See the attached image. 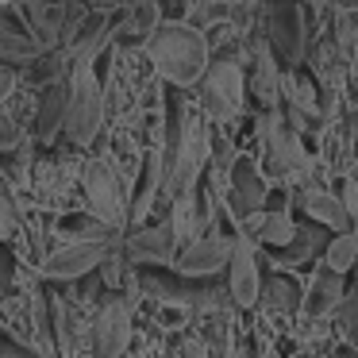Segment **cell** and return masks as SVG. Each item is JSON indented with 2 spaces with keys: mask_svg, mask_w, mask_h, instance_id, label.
<instances>
[{
  "mask_svg": "<svg viewBox=\"0 0 358 358\" xmlns=\"http://www.w3.org/2000/svg\"><path fill=\"white\" fill-rule=\"evenodd\" d=\"M343 208H347L350 224H355V235H358V178H350V185H347V196H343Z\"/></svg>",
  "mask_w": 358,
  "mask_h": 358,
  "instance_id": "cell-26",
  "label": "cell"
},
{
  "mask_svg": "<svg viewBox=\"0 0 358 358\" xmlns=\"http://www.w3.org/2000/svg\"><path fill=\"white\" fill-rule=\"evenodd\" d=\"M20 89V70H8V66H0V108L16 96Z\"/></svg>",
  "mask_w": 358,
  "mask_h": 358,
  "instance_id": "cell-24",
  "label": "cell"
},
{
  "mask_svg": "<svg viewBox=\"0 0 358 358\" xmlns=\"http://www.w3.org/2000/svg\"><path fill=\"white\" fill-rule=\"evenodd\" d=\"M39 55H43V47L35 39L0 31V66H8V70H24V66H31Z\"/></svg>",
  "mask_w": 358,
  "mask_h": 358,
  "instance_id": "cell-18",
  "label": "cell"
},
{
  "mask_svg": "<svg viewBox=\"0 0 358 358\" xmlns=\"http://www.w3.org/2000/svg\"><path fill=\"white\" fill-rule=\"evenodd\" d=\"M358 266V235L347 231V235H331L324 247V258H320V270L335 273V278H343V273H350Z\"/></svg>",
  "mask_w": 358,
  "mask_h": 358,
  "instance_id": "cell-17",
  "label": "cell"
},
{
  "mask_svg": "<svg viewBox=\"0 0 358 358\" xmlns=\"http://www.w3.org/2000/svg\"><path fill=\"white\" fill-rule=\"evenodd\" d=\"M296 220L293 212H262V216H250L247 227H239L243 235H250V239L258 243V247H266L270 255H278V250L293 247L296 239Z\"/></svg>",
  "mask_w": 358,
  "mask_h": 358,
  "instance_id": "cell-14",
  "label": "cell"
},
{
  "mask_svg": "<svg viewBox=\"0 0 358 358\" xmlns=\"http://www.w3.org/2000/svg\"><path fill=\"white\" fill-rule=\"evenodd\" d=\"M27 139H31V135H27V127L20 124V116L12 112V104H4V108H0V158L16 155Z\"/></svg>",
  "mask_w": 358,
  "mask_h": 358,
  "instance_id": "cell-21",
  "label": "cell"
},
{
  "mask_svg": "<svg viewBox=\"0 0 358 358\" xmlns=\"http://www.w3.org/2000/svg\"><path fill=\"white\" fill-rule=\"evenodd\" d=\"M227 262H231V235L208 231L181 250L178 262H173V273H178L181 281H208V278H216V273H224Z\"/></svg>",
  "mask_w": 358,
  "mask_h": 358,
  "instance_id": "cell-11",
  "label": "cell"
},
{
  "mask_svg": "<svg viewBox=\"0 0 358 358\" xmlns=\"http://www.w3.org/2000/svg\"><path fill=\"white\" fill-rule=\"evenodd\" d=\"M143 296L135 293H108L93 316V355L96 358H127L135 339V316Z\"/></svg>",
  "mask_w": 358,
  "mask_h": 358,
  "instance_id": "cell-5",
  "label": "cell"
},
{
  "mask_svg": "<svg viewBox=\"0 0 358 358\" xmlns=\"http://www.w3.org/2000/svg\"><path fill=\"white\" fill-rule=\"evenodd\" d=\"M343 296H347L343 278H335V273H327V270H316L308 278V285H304L301 308L308 312L312 320H324V316H335V312H339Z\"/></svg>",
  "mask_w": 358,
  "mask_h": 358,
  "instance_id": "cell-15",
  "label": "cell"
},
{
  "mask_svg": "<svg viewBox=\"0 0 358 358\" xmlns=\"http://www.w3.org/2000/svg\"><path fill=\"white\" fill-rule=\"evenodd\" d=\"M262 296H266V304H270L273 312H289V308H296V304H301L304 289L296 285V278L278 273V278H266L262 281Z\"/></svg>",
  "mask_w": 358,
  "mask_h": 358,
  "instance_id": "cell-20",
  "label": "cell"
},
{
  "mask_svg": "<svg viewBox=\"0 0 358 358\" xmlns=\"http://www.w3.org/2000/svg\"><path fill=\"white\" fill-rule=\"evenodd\" d=\"M247 58H250V73H247V96L258 101V112H278L281 104V62L273 58L266 35H247Z\"/></svg>",
  "mask_w": 358,
  "mask_h": 358,
  "instance_id": "cell-10",
  "label": "cell"
},
{
  "mask_svg": "<svg viewBox=\"0 0 358 358\" xmlns=\"http://www.w3.org/2000/svg\"><path fill=\"white\" fill-rule=\"evenodd\" d=\"M327 239H331V235H327L324 227H316V224L296 227L293 247H285V250H278V255H270V266H273V270H281V273H289V270L296 273L304 262H312V258H316L320 250L327 247Z\"/></svg>",
  "mask_w": 358,
  "mask_h": 358,
  "instance_id": "cell-16",
  "label": "cell"
},
{
  "mask_svg": "<svg viewBox=\"0 0 358 358\" xmlns=\"http://www.w3.org/2000/svg\"><path fill=\"white\" fill-rule=\"evenodd\" d=\"M335 358H358V350H350V347H343V350H339V355H335Z\"/></svg>",
  "mask_w": 358,
  "mask_h": 358,
  "instance_id": "cell-27",
  "label": "cell"
},
{
  "mask_svg": "<svg viewBox=\"0 0 358 358\" xmlns=\"http://www.w3.org/2000/svg\"><path fill=\"white\" fill-rule=\"evenodd\" d=\"M355 289H358V266H355Z\"/></svg>",
  "mask_w": 358,
  "mask_h": 358,
  "instance_id": "cell-29",
  "label": "cell"
},
{
  "mask_svg": "<svg viewBox=\"0 0 358 358\" xmlns=\"http://www.w3.org/2000/svg\"><path fill=\"white\" fill-rule=\"evenodd\" d=\"M178 239L170 231V220H158V224L135 227L124 235V258L135 270H173L178 262Z\"/></svg>",
  "mask_w": 358,
  "mask_h": 358,
  "instance_id": "cell-8",
  "label": "cell"
},
{
  "mask_svg": "<svg viewBox=\"0 0 358 358\" xmlns=\"http://www.w3.org/2000/svg\"><path fill=\"white\" fill-rule=\"evenodd\" d=\"M120 247H124V235H116L108 243H58L47 255V262H43L39 278L47 285H73V281L96 273L108 262L112 250H120Z\"/></svg>",
  "mask_w": 358,
  "mask_h": 358,
  "instance_id": "cell-6",
  "label": "cell"
},
{
  "mask_svg": "<svg viewBox=\"0 0 358 358\" xmlns=\"http://www.w3.org/2000/svg\"><path fill=\"white\" fill-rule=\"evenodd\" d=\"M108 131V112H104V89L101 73L93 66H73L70 73V96H66V124L62 139L73 150H93L101 135Z\"/></svg>",
  "mask_w": 358,
  "mask_h": 358,
  "instance_id": "cell-3",
  "label": "cell"
},
{
  "mask_svg": "<svg viewBox=\"0 0 358 358\" xmlns=\"http://www.w3.org/2000/svg\"><path fill=\"white\" fill-rule=\"evenodd\" d=\"M143 55H147L150 73L162 85H173L178 93L201 85V78L208 73V62H212L208 35L189 24H162L143 43Z\"/></svg>",
  "mask_w": 358,
  "mask_h": 358,
  "instance_id": "cell-1",
  "label": "cell"
},
{
  "mask_svg": "<svg viewBox=\"0 0 358 358\" xmlns=\"http://www.w3.org/2000/svg\"><path fill=\"white\" fill-rule=\"evenodd\" d=\"M296 204H301L304 216H308L316 227H324V231H331V235H347V231H355V224H350V216H347V208H343V201H339L335 193H327L324 185H308V189H301Z\"/></svg>",
  "mask_w": 358,
  "mask_h": 358,
  "instance_id": "cell-13",
  "label": "cell"
},
{
  "mask_svg": "<svg viewBox=\"0 0 358 358\" xmlns=\"http://www.w3.org/2000/svg\"><path fill=\"white\" fill-rule=\"evenodd\" d=\"M20 224H24V208H20V196L8 181L0 178V247H8L20 235Z\"/></svg>",
  "mask_w": 358,
  "mask_h": 358,
  "instance_id": "cell-19",
  "label": "cell"
},
{
  "mask_svg": "<svg viewBox=\"0 0 358 358\" xmlns=\"http://www.w3.org/2000/svg\"><path fill=\"white\" fill-rule=\"evenodd\" d=\"M243 58H247V43H231V47H220L208 62V73L201 78V112L212 127H224L235 131V120L247 108V70H243Z\"/></svg>",
  "mask_w": 358,
  "mask_h": 358,
  "instance_id": "cell-2",
  "label": "cell"
},
{
  "mask_svg": "<svg viewBox=\"0 0 358 358\" xmlns=\"http://www.w3.org/2000/svg\"><path fill=\"white\" fill-rule=\"evenodd\" d=\"M4 358H50V355H47V350H39V347H27V343L4 339Z\"/></svg>",
  "mask_w": 358,
  "mask_h": 358,
  "instance_id": "cell-25",
  "label": "cell"
},
{
  "mask_svg": "<svg viewBox=\"0 0 358 358\" xmlns=\"http://www.w3.org/2000/svg\"><path fill=\"white\" fill-rule=\"evenodd\" d=\"M262 16H266V43H270L273 58H281L293 70L308 55V12L293 8V4H273Z\"/></svg>",
  "mask_w": 358,
  "mask_h": 358,
  "instance_id": "cell-7",
  "label": "cell"
},
{
  "mask_svg": "<svg viewBox=\"0 0 358 358\" xmlns=\"http://www.w3.org/2000/svg\"><path fill=\"white\" fill-rule=\"evenodd\" d=\"M335 324H339L343 339H347L350 350H358V289H350L347 296H343L339 312H335Z\"/></svg>",
  "mask_w": 358,
  "mask_h": 358,
  "instance_id": "cell-22",
  "label": "cell"
},
{
  "mask_svg": "<svg viewBox=\"0 0 358 358\" xmlns=\"http://www.w3.org/2000/svg\"><path fill=\"white\" fill-rule=\"evenodd\" d=\"M0 358H4V327H0Z\"/></svg>",
  "mask_w": 358,
  "mask_h": 358,
  "instance_id": "cell-28",
  "label": "cell"
},
{
  "mask_svg": "<svg viewBox=\"0 0 358 358\" xmlns=\"http://www.w3.org/2000/svg\"><path fill=\"white\" fill-rule=\"evenodd\" d=\"M81 208L116 235H127V227H131V189L116 173V166L101 155L85 158V170H81Z\"/></svg>",
  "mask_w": 358,
  "mask_h": 358,
  "instance_id": "cell-4",
  "label": "cell"
},
{
  "mask_svg": "<svg viewBox=\"0 0 358 358\" xmlns=\"http://www.w3.org/2000/svg\"><path fill=\"white\" fill-rule=\"evenodd\" d=\"M16 278H20L16 255H12V247H0V304L16 293Z\"/></svg>",
  "mask_w": 358,
  "mask_h": 358,
  "instance_id": "cell-23",
  "label": "cell"
},
{
  "mask_svg": "<svg viewBox=\"0 0 358 358\" xmlns=\"http://www.w3.org/2000/svg\"><path fill=\"white\" fill-rule=\"evenodd\" d=\"M227 293L235 308H255L262 296V266H258L255 239L243 231L231 235V262H227Z\"/></svg>",
  "mask_w": 358,
  "mask_h": 358,
  "instance_id": "cell-9",
  "label": "cell"
},
{
  "mask_svg": "<svg viewBox=\"0 0 358 358\" xmlns=\"http://www.w3.org/2000/svg\"><path fill=\"white\" fill-rule=\"evenodd\" d=\"M270 181H266V173L258 170L250 158H239L231 170V193H227V204L235 208V216L239 220H250L258 216V212H266V201H270Z\"/></svg>",
  "mask_w": 358,
  "mask_h": 358,
  "instance_id": "cell-12",
  "label": "cell"
}]
</instances>
